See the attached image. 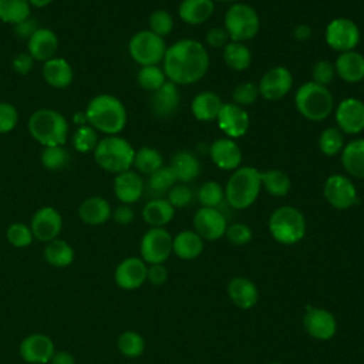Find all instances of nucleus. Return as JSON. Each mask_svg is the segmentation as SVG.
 I'll use <instances>...</instances> for the list:
<instances>
[{
	"label": "nucleus",
	"instance_id": "40",
	"mask_svg": "<svg viewBox=\"0 0 364 364\" xmlns=\"http://www.w3.org/2000/svg\"><path fill=\"white\" fill-rule=\"evenodd\" d=\"M317 145L320 152L326 156L340 155L346 145L344 134L337 127H327L320 132Z\"/></svg>",
	"mask_w": 364,
	"mask_h": 364
},
{
	"label": "nucleus",
	"instance_id": "43",
	"mask_svg": "<svg viewBox=\"0 0 364 364\" xmlns=\"http://www.w3.org/2000/svg\"><path fill=\"white\" fill-rule=\"evenodd\" d=\"M117 348L124 357L136 358L141 357L145 351V340L139 333L134 330H125L117 338Z\"/></svg>",
	"mask_w": 364,
	"mask_h": 364
},
{
	"label": "nucleus",
	"instance_id": "25",
	"mask_svg": "<svg viewBox=\"0 0 364 364\" xmlns=\"http://www.w3.org/2000/svg\"><path fill=\"white\" fill-rule=\"evenodd\" d=\"M181 104L179 87L171 81H166L159 90L152 92L151 108L158 118L172 117Z\"/></svg>",
	"mask_w": 364,
	"mask_h": 364
},
{
	"label": "nucleus",
	"instance_id": "50",
	"mask_svg": "<svg viewBox=\"0 0 364 364\" xmlns=\"http://www.w3.org/2000/svg\"><path fill=\"white\" fill-rule=\"evenodd\" d=\"M334 78H336V70H334V64L331 61L318 60L313 64V67H311V80L310 81H313L318 85L327 87L328 84L333 82Z\"/></svg>",
	"mask_w": 364,
	"mask_h": 364
},
{
	"label": "nucleus",
	"instance_id": "32",
	"mask_svg": "<svg viewBox=\"0 0 364 364\" xmlns=\"http://www.w3.org/2000/svg\"><path fill=\"white\" fill-rule=\"evenodd\" d=\"M223 102L213 91H200L191 101V112L200 122L216 121Z\"/></svg>",
	"mask_w": 364,
	"mask_h": 364
},
{
	"label": "nucleus",
	"instance_id": "56",
	"mask_svg": "<svg viewBox=\"0 0 364 364\" xmlns=\"http://www.w3.org/2000/svg\"><path fill=\"white\" fill-rule=\"evenodd\" d=\"M146 280L154 286H162L168 280V269L164 263L148 264Z\"/></svg>",
	"mask_w": 364,
	"mask_h": 364
},
{
	"label": "nucleus",
	"instance_id": "34",
	"mask_svg": "<svg viewBox=\"0 0 364 364\" xmlns=\"http://www.w3.org/2000/svg\"><path fill=\"white\" fill-rule=\"evenodd\" d=\"M203 252V239L195 230H182L172 237V253L182 260L196 259Z\"/></svg>",
	"mask_w": 364,
	"mask_h": 364
},
{
	"label": "nucleus",
	"instance_id": "55",
	"mask_svg": "<svg viewBox=\"0 0 364 364\" xmlns=\"http://www.w3.org/2000/svg\"><path fill=\"white\" fill-rule=\"evenodd\" d=\"M34 63V58L27 51L18 53L11 58V70L17 75H27L33 70Z\"/></svg>",
	"mask_w": 364,
	"mask_h": 364
},
{
	"label": "nucleus",
	"instance_id": "3",
	"mask_svg": "<svg viewBox=\"0 0 364 364\" xmlns=\"http://www.w3.org/2000/svg\"><path fill=\"white\" fill-rule=\"evenodd\" d=\"M225 202L236 209L250 208L262 191V171L250 165H242L228 178L225 186Z\"/></svg>",
	"mask_w": 364,
	"mask_h": 364
},
{
	"label": "nucleus",
	"instance_id": "59",
	"mask_svg": "<svg viewBox=\"0 0 364 364\" xmlns=\"http://www.w3.org/2000/svg\"><path fill=\"white\" fill-rule=\"evenodd\" d=\"M311 36H313V30H311V26L307 23H300L293 28V37L297 41H301V43L309 41Z\"/></svg>",
	"mask_w": 364,
	"mask_h": 364
},
{
	"label": "nucleus",
	"instance_id": "52",
	"mask_svg": "<svg viewBox=\"0 0 364 364\" xmlns=\"http://www.w3.org/2000/svg\"><path fill=\"white\" fill-rule=\"evenodd\" d=\"M18 124L17 108L7 101H0V135L10 134Z\"/></svg>",
	"mask_w": 364,
	"mask_h": 364
},
{
	"label": "nucleus",
	"instance_id": "23",
	"mask_svg": "<svg viewBox=\"0 0 364 364\" xmlns=\"http://www.w3.org/2000/svg\"><path fill=\"white\" fill-rule=\"evenodd\" d=\"M26 43L27 53L38 63H44L55 57L60 46L57 33L48 27H38Z\"/></svg>",
	"mask_w": 364,
	"mask_h": 364
},
{
	"label": "nucleus",
	"instance_id": "31",
	"mask_svg": "<svg viewBox=\"0 0 364 364\" xmlns=\"http://www.w3.org/2000/svg\"><path fill=\"white\" fill-rule=\"evenodd\" d=\"M213 11V0H182L178 7V17L188 26H200L212 17Z\"/></svg>",
	"mask_w": 364,
	"mask_h": 364
},
{
	"label": "nucleus",
	"instance_id": "62",
	"mask_svg": "<svg viewBox=\"0 0 364 364\" xmlns=\"http://www.w3.org/2000/svg\"><path fill=\"white\" fill-rule=\"evenodd\" d=\"M33 9H44L53 3V0H28Z\"/></svg>",
	"mask_w": 364,
	"mask_h": 364
},
{
	"label": "nucleus",
	"instance_id": "28",
	"mask_svg": "<svg viewBox=\"0 0 364 364\" xmlns=\"http://www.w3.org/2000/svg\"><path fill=\"white\" fill-rule=\"evenodd\" d=\"M226 291H228L229 300L242 310H250L252 307L256 306L259 300L257 286L246 277L237 276L230 279L228 283Z\"/></svg>",
	"mask_w": 364,
	"mask_h": 364
},
{
	"label": "nucleus",
	"instance_id": "63",
	"mask_svg": "<svg viewBox=\"0 0 364 364\" xmlns=\"http://www.w3.org/2000/svg\"><path fill=\"white\" fill-rule=\"evenodd\" d=\"M213 1H220V3H236V1H239V0H213Z\"/></svg>",
	"mask_w": 364,
	"mask_h": 364
},
{
	"label": "nucleus",
	"instance_id": "17",
	"mask_svg": "<svg viewBox=\"0 0 364 364\" xmlns=\"http://www.w3.org/2000/svg\"><path fill=\"white\" fill-rule=\"evenodd\" d=\"M193 230L203 240H219L225 236L228 222L225 215L218 208H203L200 206L193 216Z\"/></svg>",
	"mask_w": 364,
	"mask_h": 364
},
{
	"label": "nucleus",
	"instance_id": "4",
	"mask_svg": "<svg viewBox=\"0 0 364 364\" xmlns=\"http://www.w3.org/2000/svg\"><path fill=\"white\" fill-rule=\"evenodd\" d=\"M27 129L30 136L43 148L65 145L70 124L67 118L53 108H38L28 117Z\"/></svg>",
	"mask_w": 364,
	"mask_h": 364
},
{
	"label": "nucleus",
	"instance_id": "22",
	"mask_svg": "<svg viewBox=\"0 0 364 364\" xmlns=\"http://www.w3.org/2000/svg\"><path fill=\"white\" fill-rule=\"evenodd\" d=\"M112 191L119 203L132 205L136 203L145 192V181L134 169H128L114 176Z\"/></svg>",
	"mask_w": 364,
	"mask_h": 364
},
{
	"label": "nucleus",
	"instance_id": "8",
	"mask_svg": "<svg viewBox=\"0 0 364 364\" xmlns=\"http://www.w3.org/2000/svg\"><path fill=\"white\" fill-rule=\"evenodd\" d=\"M223 27L230 41L247 43L253 40L260 30V18L255 7L247 3H232L223 18Z\"/></svg>",
	"mask_w": 364,
	"mask_h": 364
},
{
	"label": "nucleus",
	"instance_id": "51",
	"mask_svg": "<svg viewBox=\"0 0 364 364\" xmlns=\"http://www.w3.org/2000/svg\"><path fill=\"white\" fill-rule=\"evenodd\" d=\"M166 199L175 209H181L192 203L193 192L186 183L178 182L169 189V192L166 193Z\"/></svg>",
	"mask_w": 364,
	"mask_h": 364
},
{
	"label": "nucleus",
	"instance_id": "53",
	"mask_svg": "<svg viewBox=\"0 0 364 364\" xmlns=\"http://www.w3.org/2000/svg\"><path fill=\"white\" fill-rule=\"evenodd\" d=\"M225 236L229 243H232L235 246H245L252 240L253 233H252V229L246 223L236 222V223L228 225Z\"/></svg>",
	"mask_w": 364,
	"mask_h": 364
},
{
	"label": "nucleus",
	"instance_id": "45",
	"mask_svg": "<svg viewBox=\"0 0 364 364\" xmlns=\"http://www.w3.org/2000/svg\"><path fill=\"white\" fill-rule=\"evenodd\" d=\"M98 141V132L88 124L77 127V129L71 135L73 148L80 154H92Z\"/></svg>",
	"mask_w": 364,
	"mask_h": 364
},
{
	"label": "nucleus",
	"instance_id": "14",
	"mask_svg": "<svg viewBox=\"0 0 364 364\" xmlns=\"http://www.w3.org/2000/svg\"><path fill=\"white\" fill-rule=\"evenodd\" d=\"M293 87V74L284 65L269 68L257 82L259 94L267 101H279L284 98Z\"/></svg>",
	"mask_w": 364,
	"mask_h": 364
},
{
	"label": "nucleus",
	"instance_id": "58",
	"mask_svg": "<svg viewBox=\"0 0 364 364\" xmlns=\"http://www.w3.org/2000/svg\"><path fill=\"white\" fill-rule=\"evenodd\" d=\"M40 26H37V21L33 20L31 17H28L27 20L13 26V31L16 34V37H18L20 40H28L31 37V34L38 28Z\"/></svg>",
	"mask_w": 364,
	"mask_h": 364
},
{
	"label": "nucleus",
	"instance_id": "38",
	"mask_svg": "<svg viewBox=\"0 0 364 364\" xmlns=\"http://www.w3.org/2000/svg\"><path fill=\"white\" fill-rule=\"evenodd\" d=\"M31 9L28 0H0V21L13 27L31 17Z\"/></svg>",
	"mask_w": 364,
	"mask_h": 364
},
{
	"label": "nucleus",
	"instance_id": "7",
	"mask_svg": "<svg viewBox=\"0 0 364 364\" xmlns=\"http://www.w3.org/2000/svg\"><path fill=\"white\" fill-rule=\"evenodd\" d=\"M267 229L277 243L291 246L304 237L307 225L300 209L291 205H282L270 213Z\"/></svg>",
	"mask_w": 364,
	"mask_h": 364
},
{
	"label": "nucleus",
	"instance_id": "49",
	"mask_svg": "<svg viewBox=\"0 0 364 364\" xmlns=\"http://www.w3.org/2000/svg\"><path fill=\"white\" fill-rule=\"evenodd\" d=\"M260 97L257 84L253 81H243L239 82L233 91H232V102L239 107H247L256 102V100Z\"/></svg>",
	"mask_w": 364,
	"mask_h": 364
},
{
	"label": "nucleus",
	"instance_id": "46",
	"mask_svg": "<svg viewBox=\"0 0 364 364\" xmlns=\"http://www.w3.org/2000/svg\"><path fill=\"white\" fill-rule=\"evenodd\" d=\"M196 199L203 208H219L225 202L223 186L216 181H206L199 186Z\"/></svg>",
	"mask_w": 364,
	"mask_h": 364
},
{
	"label": "nucleus",
	"instance_id": "39",
	"mask_svg": "<svg viewBox=\"0 0 364 364\" xmlns=\"http://www.w3.org/2000/svg\"><path fill=\"white\" fill-rule=\"evenodd\" d=\"M262 189L274 198L286 196L291 189L290 176L282 169H267L262 172Z\"/></svg>",
	"mask_w": 364,
	"mask_h": 364
},
{
	"label": "nucleus",
	"instance_id": "16",
	"mask_svg": "<svg viewBox=\"0 0 364 364\" xmlns=\"http://www.w3.org/2000/svg\"><path fill=\"white\" fill-rule=\"evenodd\" d=\"M216 122L225 136L237 139L246 135V132L249 131L250 117L243 107H239L233 102H223L216 117Z\"/></svg>",
	"mask_w": 364,
	"mask_h": 364
},
{
	"label": "nucleus",
	"instance_id": "1",
	"mask_svg": "<svg viewBox=\"0 0 364 364\" xmlns=\"http://www.w3.org/2000/svg\"><path fill=\"white\" fill-rule=\"evenodd\" d=\"M162 70L168 81L179 85H191L200 81L210 65L208 48L195 38H181L165 51Z\"/></svg>",
	"mask_w": 364,
	"mask_h": 364
},
{
	"label": "nucleus",
	"instance_id": "19",
	"mask_svg": "<svg viewBox=\"0 0 364 364\" xmlns=\"http://www.w3.org/2000/svg\"><path fill=\"white\" fill-rule=\"evenodd\" d=\"M55 351L54 341L43 333H33L24 337L18 346L20 357L28 364H48Z\"/></svg>",
	"mask_w": 364,
	"mask_h": 364
},
{
	"label": "nucleus",
	"instance_id": "41",
	"mask_svg": "<svg viewBox=\"0 0 364 364\" xmlns=\"http://www.w3.org/2000/svg\"><path fill=\"white\" fill-rule=\"evenodd\" d=\"M70 152L65 145L44 146L40 154V162L47 171H61L70 164Z\"/></svg>",
	"mask_w": 364,
	"mask_h": 364
},
{
	"label": "nucleus",
	"instance_id": "21",
	"mask_svg": "<svg viewBox=\"0 0 364 364\" xmlns=\"http://www.w3.org/2000/svg\"><path fill=\"white\" fill-rule=\"evenodd\" d=\"M209 156L213 165L222 171L233 172L242 166V149L236 139L222 136L215 139L209 146Z\"/></svg>",
	"mask_w": 364,
	"mask_h": 364
},
{
	"label": "nucleus",
	"instance_id": "5",
	"mask_svg": "<svg viewBox=\"0 0 364 364\" xmlns=\"http://www.w3.org/2000/svg\"><path fill=\"white\" fill-rule=\"evenodd\" d=\"M92 156L102 171L118 175L132 169L135 148L121 135H104L100 138Z\"/></svg>",
	"mask_w": 364,
	"mask_h": 364
},
{
	"label": "nucleus",
	"instance_id": "33",
	"mask_svg": "<svg viewBox=\"0 0 364 364\" xmlns=\"http://www.w3.org/2000/svg\"><path fill=\"white\" fill-rule=\"evenodd\" d=\"M175 210L166 198H154L144 205L142 219L151 228H164L173 219Z\"/></svg>",
	"mask_w": 364,
	"mask_h": 364
},
{
	"label": "nucleus",
	"instance_id": "27",
	"mask_svg": "<svg viewBox=\"0 0 364 364\" xmlns=\"http://www.w3.org/2000/svg\"><path fill=\"white\" fill-rule=\"evenodd\" d=\"M78 218L82 223L90 226L104 225L111 219V203L102 196H88L78 206Z\"/></svg>",
	"mask_w": 364,
	"mask_h": 364
},
{
	"label": "nucleus",
	"instance_id": "11",
	"mask_svg": "<svg viewBox=\"0 0 364 364\" xmlns=\"http://www.w3.org/2000/svg\"><path fill=\"white\" fill-rule=\"evenodd\" d=\"M323 196L337 210H346L358 203V192L353 179L343 173H333L324 181Z\"/></svg>",
	"mask_w": 364,
	"mask_h": 364
},
{
	"label": "nucleus",
	"instance_id": "64",
	"mask_svg": "<svg viewBox=\"0 0 364 364\" xmlns=\"http://www.w3.org/2000/svg\"><path fill=\"white\" fill-rule=\"evenodd\" d=\"M269 364H282V363H269Z\"/></svg>",
	"mask_w": 364,
	"mask_h": 364
},
{
	"label": "nucleus",
	"instance_id": "26",
	"mask_svg": "<svg viewBox=\"0 0 364 364\" xmlns=\"http://www.w3.org/2000/svg\"><path fill=\"white\" fill-rule=\"evenodd\" d=\"M336 75L348 84H355L364 80V55L355 50L340 53L336 57Z\"/></svg>",
	"mask_w": 364,
	"mask_h": 364
},
{
	"label": "nucleus",
	"instance_id": "57",
	"mask_svg": "<svg viewBox=\"0 0 364 364\" xmlns=\"http://www.w3.org/2000/svg\"><path fill=\"white\" fill-rule=\"evenodd\" d=\"M111 218L114 219L115 223H118V225H121V226H127V225H129V223L134 222V219H135V212H134V209L131 208V205L119 203L115 209H112Z\"/></svg>",
	"mask_w": 364,
	"mask_h": 364
},
{
	"label": "nucleus",
	"instance_id": "29",
	"mask_svg": "<svg viewBox=\"0 0 364 364\" xmlns=\"http://www.w3.org/2000/svg\"><path fill=\"white\" fill-rule=\"evenodd\" d=\"M340 162L347 176L364 179V138H355L346 142Z\"/></svg>",
	"mask_w": 364,
	"mask_h": 364
},
{
	"label": "nucleus",
	"instance_id": "48",
	"mask_svg": "<svg viewBox=\"0 0 364 364\" xmlns=\"http://www.w3.org/2000/svg\"><path fill=\"white\" fill-rule=\"evenodd\" d=\"M173 26H175L173 16L166 10L158 9L152 11L148 17V30H151L152 33H155L162 38H165L172 33Z\"/></svg>",
	"mask_w": 364,
	"mask_h": 364
},
{
	"label": "nucleus",
	"instance_id": "42",
	"mask_svg": "<svg viewBox=\"0 0 364 364\" xmlns=\"http://www.w3.org/2000/svg\"><path fill=\"white\" fill-rule=\"evenodd\" d=\"M175 183H178L175 173L172 172L169 165H164L148 176L145 188H148L151 193L156 195L155 198H162V195H166Z\"/></svg>",
	"mask_w": 364,
	"mask_h": 364
},
{
	"label": "nucleus",
	"instance_id": "15",
	"mask_svg": "<svg viewBox=\"0 0 364 364\" xmlns=\"http://www.w3.org/2000/svg\"><path fill=\"white\" fill-rule=\"evenodd\" d=\"M30 229L36 240L47 243L57 239L63 229V216L54 206L38 208L30 220Z\"/></svg>",
	"mask_w": 364,
	"mask_h": 364
},
{
	"label": "nucleus",
	"instance_id": "6",
	"mask_svg": "<svg viewBox=\"0 0 364 364\" xmlns=\"http://www.w3.org/2000/svg\"><path fill=\"white\" fill-rule=\"evenodd\" d=\"M294 107L304 119L321 122L333 114L334 97L328 87L306 81L294 92Z\"/></svg>",
	"mask_w": 364,
	"mask_h": 364
},
{
	"label": "nucleus",
	"instance_id": "35",
	"mask_svg": "<svg viewBox=\"0 0 364 364\" xmlns=\"http://www.w3.org/2000/svg\"><path fill=\"white\" fill-rule=\"evenodd\" d=\"M43 257L50 266L63 269L70 266L74 262L75 253H74V247L67 240L57 237L46 243L43 250Z\"/></svg>",
	"mask_w": 364,
	"mask_h": 364
},
{
	"label": "nucleus",
	"instance_id": "9",
	"mask_svg": "<svg viewBox=\"0 0 364 364\" xmlns=\"http://www.w3.org/2000/svg\"><path fill=\"white\" fill-rule=\"evenodd\" d=\"M166 48L165 38L148 28L136 31L128 41V54L139 67L162 64Z\"/></svg>",
	"mask_w": 364,
	"mask_h": 364
},
{
	"label": "nucleus",
	"instance_id": "36",
	"mask_svg": "<svg viewBox=\"0 0 364 364\" xmlns=\"http://www.w3.org/2000/svg\"><path fill=\"white\" fill-rule=\"evenodd\" d=\"M222 58L225 64L233 71H245L252 64V51L246 43L229 41L222 48Z\"/></svg>",
	"mask_w": 364,
	"mask_h": 364
},
{
	"label": "nucleus",
	"instance_id": "44",
	"mask_svg": "<svg viewBox=\"0 0 364 364\" xmlns=\"http://www.w3.org/2000/svg\"><path fill=\"white\" fill-rule=\"evenodd\" d=\"M168 81L162 65H144L139 67L136 73V82L138 85L149 92H155Z\"/></svg>",
	"mask_w": 364,
	"mask_h": 364
},
{
	"label": "nucleus",
	"instance_id": "13",
	"mask_svg": "<svg viewBox=\"0 0 364 364\" xmlns=\"http://www.w3.org/2000/svg\"><path fill=\"white\" fill-rule=\"evenodd\" d=\"M336 127L344 135H358L364 131V101L347 97L334 107Z\"/></svg>",
	"mask_w": 364,
	"mask_h": 364
},
{
	"label": "nucleus",
	"instance_id": "24",
	"mask_svg": "<svg viewBox=\"0 0 364 364\" xmlns=\"http://www.w3.org/2000/svg\"><path fill=\"white\" fill-rule=\"evenodd\" d=\"M41 77L47 85L55 90H65L73 84L74 71L68 60L55 55L41 65Z\"/></svg>",
	"mask_w": 364,
	"mask_h": 364
},
{
	"label": "nucleus",
	"instance_id": "12",
	"mask_svg": "<svg viewBox=\"0 0 364 364\" xmlns=\"http://www.w3.org/2000/svg\"><path fill=\"white\" fill-rule=\"evenodd\" d=\"M141 259L146 264L164 263L172 253V236L165 228H149L139 242Z\"/></svg>",
	"mask_w": 364,
	"mask_h": 364
},
{
	"label": "nucleus",
	"instance_id": "61",
	"mask_svg": "<svg viewBox=\"0 0 364 364\" xmlns=\"http://www.w3.org/2000/svg\"><path fill=\"white\" fill-rule=\"evenodd\" d=\"M73 119H74V124H75L77 127L88 124V122H87V115H85V111H82V112H75V114H74V117H73Z\"/></svg>",
	"mask_w": 364,
	"mask_h": 364
},
{
	"label": "nucleus",
	"instance_id": "37",
	"mask_svg": "<svg viewBox=\"0 0 364 364\" xmlns=\"http://www.w3.org/2000/svg\"><path fill=\"white\" fill-rule=\"evenodd\" d=\"M164 166V158L162 154L154 148V146H141L135 149V156H134V164L132 168L136 171L139 175L149 176L155 171Z\"/></svg>",
	"mask_w": 364,
	"mask_h": 364
},
{
	"label": "nucleus",
	"instance_id": "60",
	"mask_svg": "<svg viewBox=\"0 0 364 364\" xmlns=\"http://www.w3.org/2000/svg\"><path fill=\"white\" fill-rule=\"evenodd\" d=\"M48 364H75V358L65 350H55Z\"/></svg>",
	"mask_w": 364,
	"mask_h": 364
},
{
	"label": "nucleus",
	"instance_id": "47",
	"mask_svg": "<svg viewBox=\"0 0 364 364\" xmlns=\"http://www.w3.org/2000/svg\"><path fill=\"white\" fill-rule=\"evenodd\" d=\"M6 239L13 247L24 249L33 243L34 236L30 229V225H26L23 222H14L7 226Z\"/></svg>",
	"mask_w": 364,
	"mask_h": 364
},
{
	"label": "nucleus",
	"instance_id": "30",
	"mask_svg": "<svg viewBox=\"0 0 364 364\" xmlns=\"http://www.w3.org/2000/svg\"><path fill=\"white\" fill-rule=\"evenodd\" d=\"M169 168L176 176V181L181 183H188L195 181L200 173L199 158L186 149L176 151L169 161Z\"/></svg>",
	"mask_w": 364,
	"mask_h": 364
},
{
	"label": "nucleus",
	"instance_id": "2",
	"mask_svg": "<svg viewBox=\"0 0 364 364\" xmlns=\"http://www.w3.org/2000/svg\"><path fill=\"white\" fill-rule=\"evenodd\" d=\"M84 111L88 125L104 135H119L128 121L125 104L108 92L94 95Z\"/></svg>",
	"mask_w": 364,
	"mask_h": 364
},
{
	"label": "nucleus",
	"instance_id": "20",
	"mask_svg": "<svg viewBox=\"0 0 364 364\" xmlns=\"http://www.w3.org/2000/svg\"><path fill=\"white\" fill-rule=\"evenodd\" d=\"M146 270L148 264L141 257H125L115 267V284L122 290H136L146 282Z\"/></svg>",
	"mask_w": 364,
	"mask_h": 364
},
{
	"label": "nucleus",
	"instance_id": "18",
	"mask_svg": "<svg viewBox=\"0 0 364 364\" xmlns=\"http://www.w3.org/2000/svg\"><path fill=\"white\" fill-rule=\"evenodd\" d=\"M303 326L310 337L321 341L333 338L337 333V320L334 314L321 307L307 306L303 317Z\"/></svg>",
	"mask_w": 364,
	"mask_h": 364
},
{
	"label": "nucleus",
	"instance_id": "54",
	"mask_svg": "<svg viewBox=\"0 0 364 364\" xmlns=\"http://www.w3.org/2000/svg\"><path fill=\"white\" fill-rule=\"evenodd\" d=\"M229 41L230 40L225 27H220V26H215L209 28L205 34V43L212 48H223Z\"/></svg>",
	"mask_w": 364,
	"mask_h": 364
},
{
	"label": "nucleus",
	"instance_id": "10",
	"mask_svg": "<svg viewBox=\"0 0 364 364\" xmlns=\"http://www.w3.org/2000/svg\"><path fill=\"white\" fill-rule=\"evenodd\" d=\"M360 40V27L348 17H336L330 20L324 28L326 44L338 54L355 50Z\"/></svg>",
	"mask_w": 364,
	"mask_h": 364
}]
</instances>
